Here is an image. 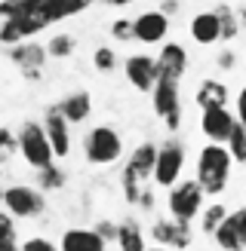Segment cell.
Listing matches in <instances>:
<instances>
[{
    "instance_id": "484cf974",
    "label": "cell",
    "mask_w": 246,
    "mask_h": 251,
    "mask_svg": "<svg viewBox=\"0 0 246 251\" xmlns=\"http://www.w3.org/2000/svg\"><path fill=\"white\" fill-rule=\"evenodd\" d=\"M74 52H77V40H74V34L49 37V43H46V55L49 58H71Z\"/></svg>"
},
{
    "instance_id": "2e32d148",
    "label": "cell",
    "mask_w": 246,
    "mask_h": 251,
    "mask_svg": "<svg viewBox=\"0 0 246 251\" xmlns=\"http://www.w3.org/2000/svg\"><path fill=\"white\" fill-rule=\"evenodd\" d=\"M213 242L221 251H246V236H243L237 211H228V215H225V221H221L215 227V233H213Z\"/></svg>"
},
{
    "instance_id": "836d02e7",
    "label": "cell",
    "mask_w": 246,
    "mask_h": 251,
    "mask_svg": "<svg viewBox=\"0 0 246 251\" xmlns=\"http://www.w3.org/2000/svg\"><path fill=\"white\" fill-rule=\"evenodd\" d=\"M111 37L114 40H132V19H114L111 22Z\"/></svg>"
},
{
    "instance_id": "f1b7e54d",
    "label": "cell",
    "mask_w": 246,
    "mask_h": 251,
    "mask_svg": "<svg viewBox=\"0 0 246 251\" xmlns=\"http://www.w3.org/2000/svg\"><path fill=\"white\" fill-rule=\"evenodd\" d=\"M92 68L98 74H111V71L117 68V52L111 46H98L95 52H92Z\"/></svg>"
},
{
    "instance_id": "3957f363",
    "label": "cell",
    "mask_w": 246,
    "mask_h": 251,
    "mask_svg": "<svg viewBox=\"0 0 246 251\" xmlns=\"http://www.w3.org/2000/svg\"><path fill=\"white\" fill-rule=\"evenodd\" d=\"M16 144H19V153L25 159V166H31L34 172L37 169H46V166H53V162H56V153H53V147H49V138H46L43 126L37 123V120H25L19 126Z\"/></svg>"
},
{
    "instance_id": "52a82bcc",
    "label": "cell",
    "mask_w": 246,
    "mask_h": 251,
    "mask_svg": "<svg viewBox=\"0 0 246 251\" xmlns=\"http://www.w3.org/2000/svg\"><path fill=\"white\" fill-rule=\"evenodd\" d=\"M3 211L16 221H34L46 211V193L31 184H9L3 187Z\"/></svg>"
},
{
    "instance_id": "4fadbf2b",
    "label": "cell",
    "mask_w": 246,
    "mask_h": 251,
    "mask_svg": "<svg viewBox=\"0 0 246 251\" xmlns=\"http://www.w3.org/2000/svg\"><path fill=\"white\" fill-rule=\"evenodd\" d=\"M234 110H228V104H213V107H200V132L206 141H215V144H225L228 135L234 129Z\"/></svg>"
},
{
    "instance_id": "b9f144b4",
    "label": "cell",
    "mask_w": 246,
    "mask_h": 251,
    "mask_svg": "<svg viewBox=\"0 0 246 251\" xmlns=\"http://www.w3.org/2000/svg\"><path fill=\"white\" fill-rule=\"evenodd\" d=\"M0 208H3V184H0Z\"/></svg>"
},
{
    "instance_id": "ac0fdd59",
    "label": "cell",
    "mask_w": 246,
    "mask_h": 251,
    "mask_svg": "<svg viewBox=\"0 0 246 251\" xmlns=\"http://www.w3.org/2000/svg\"><path fill=\"white\" fill-rule=\"evenodd\" d=\"M191 40L197 46H213V43H221V28H218V16L215 9L209 12H197V16L191 19Z\"/></svg>"
},
{
    "instance_id": "e0dca14e",
    "label": "cell",
    "mask_w": 246,
    "mask_h": 251,
    "mask_svg": "<svg viewBox=\"0 0 246 251\" xmlns=\"http://www.w3.org/2000/svg\"><path fill=\"white\" fill-rule=\"evenodd\" d=\"M56 107L62 110V117H65L71 126H80L92 117V95L86 92V89H74L68 92L62 101H56Z\"/></svg>"
},
{
    "instance_id": "d4e9b609",
    "label": "cell",
    "mask_w": 246,
    "mask_h": 251,
    "mask_svg": "<svg viewBox=\"0 0 246 251\" xmlns=\"http://www.w3.org/2000/svg\"><path fill=\"white\" fill-rule=\"evenodd\" d=\"M0 251H19V230H16V218L9 211L0 208Z\"/></svg>"
},
{
    "instance_id": "1f68e13d",
    "label": "cell",
    "mask_w": 246,
    "mask_h": 251,
    "mask_svg": "<svg viewBox=\"0 0 246 251\" xmlns=\"http://www.w3.org/2000/svg\"><path fill=\"white\" fill-rule=\"evenodd\" d=\"M132 208H142V211H154V208H157L154 184H145V187H142V193H139V199H135V205H132Z\"/></svg>"
},
{
    "instance_id": "9c48e42d",
    "label": "cell",
    "mask_w": 246,
    "mask_h": 251,
    "mask_svg": "<svg viewBox=\"0 0 246 251\" xmlns=\"http://www.w3.org/2000/svg\"><path fill=\"white\" fill-rule=\"evenodd\" d=\"M6 55H9L12 65L22 71V77H25V80H40V77H43L46 61H49L46 46H43V43H37V40H31V37H28V40H22V43L6 46Z\"/></svg>"
},
{
    "instance_id": "7402d4cb",
    "label": "cell",
    "mask_w": 246,
    "mask_h": 251,
    "mask_svg": "<svg viewBox=\"0 0 246 251\" xmlns=\"http://www.w3.org/2000/svg\"><path fill=\"white\" fill-rule=\"evenodd\" d=\"M65 184H68V172L59 162H53L46 169H37V187L43 193H59V190H65Z\"/></svg>"
},
{
    "instance_id": "7bdbcfd3",
    "label": "cell",
    "mask_w": 246,
    "mask_h": 251,
    "mask_svg": "<svg viewBox=\"0 0 246 251\" xmlns=\"http://www.w3.org/2000/svg\"><path fill=\"white\" fill-rule=\"evenodd\" d=\"M0 25H3V12H0Z\"/></svg>"
},
{
    "instance_id": "60d3db41",
    "label": "cell",
    "mask_w": 246,
    "mask_h": 251,
    "mask_svg": "<svg viewBox=\"0 0 246 251\" xmlns=\"http://www.w3.org/2000/svg\"><path fill=\"white\" fill-rule=\"evenodd\" d=\"M145 251H172V248H163V245H151V248H145Z\"/></svg>"
},
{
    "instance_id": "44dd1931",
    "label": "cell",
    "mask_w": 246,
    "mask_h": 251,
    "mask_svg": "<svg viewBox=\"0 0 246 251\" xmlns=\"http://www.w3.org/2000/svg\"><path fill=\"white\" fill-rule=\"evenodd\" d=\"M154 159H157V144L142 141V144H135V147H132V153H129V159H126V169H132L142 181H151Z\"/></svg>"
},
{
    "instance_id": "7c38bea8",
    "label": "cell",
    "mask_w": 246,
    "mask_h": 251,
    "mask_svg": "<svg viewBox=\"0 0 246 251\" xmlns=\"http://www.w3.org/2000/svg\"><path fill=\"white\" fill-rule=\"evenodd\" d=\"M123 74H126V80L135 92L148 95L157 83V58L148 55V52H132L123 61Z\"/></svg>"
},
{
    "instance_id": "83f0119b",
    "label": "cell",
    "mask_w": 246,
    "mask_h": 251,
    "mask_svg": "<svg viewBox=\"0 0 246 251\" xmlns=\"http://www.w3.org/2000/svg\"><path fill=\"white\" fill-rule=\"evenodd\" d=\"M145 184H151V181H142L132 169L123 166V175H120V190H123V199H126L129 205H135V199H139V193H142V187H145Z\"/></svg>"
},
{
    "instance_id": "d590c367",
    "label": "cell",
    "mask_w": 246,
    "mask_h": 251,
    "mask_svg": "<svg viewBox=\"0 0 246 251\" xmlns=\"http://www.w3.org/2000/svg\"><path fill=\"white\" fill-rule=\"evenodd\" d=\"M234 117H237V123L246 129V86L234 95Z\"/></svg>"
},
{
    "instance_id": "f35d334b",
    "label": "cell",
    "mask_w": 246,
    "mask_h": 251,
    "mask_svg": "<svg viewBox=\"0 0 246 251\" xmlns=\"http://www.w3.org/2000/svg\"><path fill=\"white\" fill-rule=\"evenodd\" d=\"M102 3H108V6H129V3H135V0H102Z\"/></svg>"
},
{
    "instance_id": "9a60e30c",
    "label": "cell",
    "mask_w": 246,
    "mask_h": 251,
    "mask_svg": "<svg viewBox=\"0 0 246 251\" xmlns=\"http://www.w3.org/2000/svg\"><path fill=\"white\" fill-rule=\"evenodd\" d=\"M62 251H108V242L92 227H68L59 236Z\"/></svg>"
},
{
    "instance_id": "ba28073f",
    "label": "cell",
    "mask_w": 246,
    "mask_h": 251,
    "mask_svg": "<svg viewBox=\"0 0 246 251\" xmlns=\"http://www.w3.org/2000/svg\"><path fill=\"white\" fill-rule=\"evenodd\" d=\"M148 236L154 239V245H163V248H172V251H188L194 245V227L188 221H179V218H157L151 224Z\"/></svg>"
},
{
    "instance_id": "8992f818",
    "label": "cell",
    "mask_w": 246,
    "mask_h": 251,
    "mask_svg": "<svg viewBox=\"0 0 246 251\" xmlns=\"http://www.w3.org/2000/svg\"><path fill=\"white\" fill-rule=\"evenodd\" d=\"M148 95H151L154 114L163 120L166 132H169V135H176V132L182 129V117H184V110H182V86H179L176 80H163V77H157L154 89L148 92Z\"/></svg>"
},
{
    "instance_id": "8d00e7d4",
    "label": "cell",
    "mask_w": 246,
    "mask_h": 251,
    "mask_svg": "<svg viewBox=\"0 0 246 251\" xmlns=\"http://www.w3.org/2000/svg\"><path fill=\"white\" fill-rule=\"evenodd\" d=\"M179 9H182V0H163V3H160V12H163V16H176Z\"/></svg>"
},
{
    "instance_id": "603a6c76",
    "label": "cell",
    "mask_w": 246,
    "mask_h": 251,
    "mask_svg": "<svg viewBox=\"0 0 246 251\" xmlns=\"http://www.w3.org/2000/svg\"><path fill=\"white\" fill-rule=\"evenodd\" d=\"M215 16H218V28H221V43L237 40V34L243 31L240 22H237V9H234L231 3H218L215 6Z\"/></svg>"
},
{
    "instance_id": "d6986e66",
    "label": "cell",
    "mask_w": 246,
    "mask_h": 251,
    "mask_svg": "<svg viewBox=\"0 0 246 251\" xmlns=\"http://www.w3.org/2000/svg\"><path fill=\"white\" fill-rule=\"evenodd\" d=\"M114 245L120 251H145L148 248V236H145V227L139 224V218L117 221V239H114Z\"/></svg>"
},
{
    "instance_id": "ab89813d",
    "label": "cell",
    "mask_w": 246,
    "mask_h": 251,
    "mask_svg": "<svg viewBox=\"0 0 246 251\" xmlns=\"http://www.w3.org/2000/svg\"><path fill=\"white\" fill-rule=\"evenodd\" d=\"M237 215H240V227H243V236H246V205L237 208Z\"/></svg>"
},
{
    "instance_id": "8fae6325",
    "label": "cell",
    "mask_w": 246,
    "mask_h": 251,
    "mask_svg": "<svg viewBox=\"0 0 246 251\" xmlns=\"http://www.w3.org/2000/svg\"><path fill=\"white\" fill-rule=\"evenodd\" d=\"M169 37V16H163L160 9L139 12L132 19V40H139L142 46H160Z\"/></svg>"
},
{
    "instance_id": "7a4b0ae2",
    "label": "cell",
    "mask_w": 246,
    "mask_h": 251,
    "mask_svg": "<svg viewBox=\"0 0 246 251\" xmlns=\"http://www.w3.org/2000/svg\"><path fill=\"white\" fill-rule=\"evenodd\" d=\"M120 156H123V135L114 126L98 123L83 135V159L90 166L105 169V166H114Z\"/></svg>"
},
{
    "instance_id": "277c9868",
    "label": "cell",
    "mask_w": 246,
    "mask_h": 251,
    "mask_svg": "<svg viewBox=\"0 0 246 251\" xmlns=\"http://www.w3.org/2000/svg\"><path fill=\"white\" fill-rule=\"evenodd\" d=\"M166 208H169V215L172 218H179V221H188L194 224L197 215H200V208L206 205V193H203V187L197 178H179L172 187H166Z\"/></svg>"
},
{
    "instance_id": "f546056e",
    "label": "cell",
    "mask_w": 246,
    "mask_h": 251,
    "mask_svg": "<svg viewBox=\"0 0 246 251\" xmlns=\"http://www.w3.org/2000/svg\"><path fill=\"white\" fill-rule=\"evenodd\" d=\"M16 150H19L16 132H12L9 126H0V166H6V162L16 156Z\"/></svg>"
},
{
    "instance_id": "ffe728a7",
    "label": "cell",
    "mask_w": 246,
    "mask_h": 251,
    "mask_svg": "<svg viewBox=\"0 0 246 251\" xmlns=\"http://www.w3.org/2000/svg\"><path fill=\"white\" fill-rule=\"evenodd\" d=\"M194 101H197V107L228 104V101H231V89H228V83H221V80H215V77H206V80L197 83Z\"/></svg>"
},
{
    "instance_id": "e575fe53",
    "label": "cell",
    "mask_w": 246,
    "mask_h": 251,
    "mask_svg": "<svg viewBox=\"0 0 246 251\" xmlns=\"http://www.w3.org/2000/svg\"><path fill=\"white\" fill-rule=\"evenodd\" d=\"M215 65H218V71H234L237 68V52L234 49H221L215 55Z\"/></svg>"
},
{
    "instance_id": "74e56055",
    "label": "cell",
    "mask_w": 246,
    "mask_h": 251,
    "mask_svg": "<svg viewBox=\"0 0 246 251\" xmlns=\"http://www.w3.org/2000/svg\"><path fill=\"white\" fill-rule=\"evenodd\" d=\"M237 9V22H240V28H246V3L243 6H234Z\"/></svg>"
},
{
    "instance_id": "5bb4252c",
    "label": "cell",
    "mask_w": 246,
    "mask_h": 251,
    "mask_svg": "<svg viewBox=\"0 0 246 251\" xmlns=\"http://www.w3.org/2000/svg\"><path fill=\"white\" fill-rule=\"evenodd\" d=\"M154 58H157V77H163V80L182 83V77L188 74V49L176 40H169V43L163 40L160 43V52Z\"/></svg>"
},
{
    "instance_id": "4dcf8cb0",
    "label": "cell",
    "mask_w": 246,
    "mask_h": 251,
    "mask_svg": "<svg viewBox=\"0 0 246 251\" xmlns=\"http://www.w3.org/2000/svg\"><path fill=\"white\" fill-rule=\"evenodd\" d=\"M19 251H62V248H59V242L46 239V236H31V239L19 242Z\"/></svg>"
},
{
    "instance_id": "30bf717a",
    "label": "cell",
    "mask_w": 246,
    "mask_h": 251,
    "mask_svg": "<svg viewBox=\"0 0 246 251\" xmlns=\"http://www.w3.org/2000/svg\"><path fill=\"white\" fill-rule=\"evenodd\" d=\"M40 126H43V132H46V138H49V147H53L56 159H65V156L71 153V144H74V135H71L74 126L62 117V110H59L56 104L43 110Z\"/></svg>"
},
{
    "instance_id": "5b68a950",
    "label": "cell",
    "mask_w": 246,
    "mask_h": 251,
    "mask_svg": "<svg viewBox=\"0 0 246 251\" xmlns=\"http://www.w3.org/2000/svg\"><path fill=\"white\" fill-rule=\"evenodd\" d=\"M184 162H188V153H184V144L179 141L176 135H169L166 141L157 144V159H154V172H151V184L154 187H172L182 172H184Z\"/></svg>"
},
{
    "instance_id": "6da1fadb",
    "label": "cell",
    "mask_w": 246,
    "mask_h": 251,
    "mask_svg": "<svg viewBox=\"0 0 246 251\" xmlns=\"http://www.w3.org/2000/svg\"><path fill=\"white\" fill-rule=\"evenodd\" d=\"M231 172H234V159L228 153L225 144L206 141L200 150H197V175L194 178L200 181L206 196H221L231 184Z\"/></svg>"
},
{
    "instance_id": "cb8c5ba5",
    "label": "cell",
    "mask_w": 246,
    "mask_h": 251,
    "mask_svg": "<svg viewBox=\"0 0 246 251\" xmlns=\"http://www.w3.org/2000/svg\"><path fill=\"white\" fill-rule=\"evenodd\" d=\"M225 215H228V205H225V202H209V205H203L200 215H197V221H200V230H203L206 236H213L215 227L225 221Z\"/></svg>"
},
{
    "instance_id": "4316f807",
    "label": "cell",
    "mask_w": 246,
    "mask_h": 251,
    "mask_svg": "<svg viewBox=\"0 0 246 251\" xmlns=\"http://www.w3.org/2000/svg\"><path fill=\"white\" fill-rule=\"evenodd\" d=\"M225 147H228V153H231V159L237 162V166H246V129H243L240 123H234V129L228 135Z\"/></svg>"
},
{
    "instance_id": "d6a6232c",
    "label": "cell",
    "mask_w": 246,
    "mask_h": 251,
    "mask_svg": "<svg viewBox=\"0 0 246 251\" xmlns=\"http://www.w3.org/2000/svg\"><path fill=\"white\" fill-rule=\"evenodd\" d=\"M92 230L102 236L105 242H114V239H117V221H111V218H98V221L92 224Z\"/></svg>"
}]
</instances>
